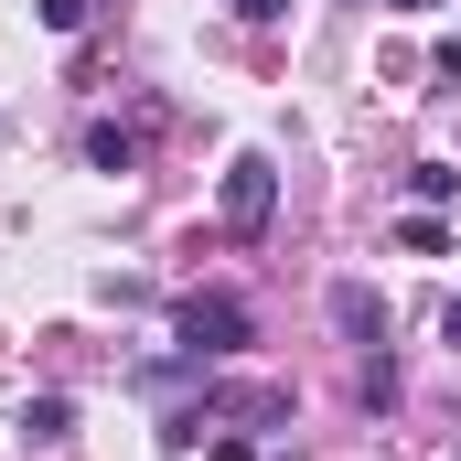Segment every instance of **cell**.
Here are the masks:
<instances>
[{
    "label": "cell",
    "mask_w": 461,
    "mask_h": 461,
    "mask_svg": "<svg viewBox=\"0 0 461 461\" xmlns=\"http://www.w3.org/2000/svg\"><path fill=\"white\" fill-rule=\"evenodd\" d=\"M268 215H279V172H268V150L226 161V226H236V236H258Z\"/></svg>",
    "instance_id": "obj_2"
},
{
    "label": "cell",
    "mask_w": 461,
    "mask_h": 461,
    "mask_svg": "<svg viewBox=\"0 0 461 461\" xmlns=\"http://www.w3.org/2000/svg\"><path fill=\"white\" fill-rule=\"evenodd\" d=\"M408 194H419V204H451L461 172H451V161H419V172H408Z\"/></svg>",
    "instance_id": "obj_7"
},
{
    "label": "cell",
    "mask_w": 461,
    "mask_h": 461,
    "mask_svg": "<svg viewBox=\"0 0 461 461\" xmlns=\"http://www.w3.org/2000/svg\"><path fill=\"white\" fill-rule=\"evenodd\" d=\"M333 322H344V333H354L365 354L386 344V312H375V290H365V279H333Z\"/></svg>",
    "instance_id": "obj_3"
},
{
    "label": "cell",
    "mask_w": 461,
    "mask_h": 461,
    "mask_svg": "<svg viewBox=\"0 0 461 461\" xmlns=\"http://www.w3.org/2000/svg\"><path fill=\"white\" fill-rule=\"evenodd\" d=\"M86 161H97V172H129V161H140V140H129V129H108V118H97V129H86Z\"/></svg>",
    "instance_id": "obj_4"
},
{
    "label": "cell",
    "mask_w": 461,
    "mask_h": 461,
    "mask_svg": "<svg viewBox=\"0 0 461 461\" xmlns=\"http://www.w3.org/2000/svg\"><path fill=\"white\" fill-rule=\"evenodd\" d=\"M65 419H76L65 397H22V440H65Z\"/></svg>",
    "instance_id": "obj_5"
},
{
    "label": "cell",
    "mask_w": 461,
    "mask_h": 461,
    "mask_svg": "<svg viewBox=\"0 0 461 461\" xmlns=\"http://www.w3.org/2000/svg\"><path fill=\"white\" fill-rule=\"evenodd\" d=\"M440 344H451V354H461V301H451V312H440Z\"/></svg>",
    "instance_id": "obj_10"
},
{
    "label": "cell",
    "mask_w": 461,
    "mask_h": 461,
    "mask_svg": "<svg viewBox=\"0 0 461 461\" xmlns=\"http://www.w3.org/2000/svg\"><path fill=\"white\" fill-rule=\"evenodd\" d=\"M397 247H419V258H440V247H451V226H440V215L419 204V215H397Z\"/></svg>",
    "instance_id": "obj_6"
},
{
    "label": "cell",
    "mask_w": 461,
    "mask_h": 461,
    "mask_svg": "<svg viewBox=\"0 0 461 461\" xmlns=\"http://www.w3.org/2000/svg\"><path fill=\"white\" fill-rule=\"evenodd\" d=\"M172 333H183V354H194V365H226V354H247V333H258V322H247V301H236V290H194V301L172 312Z\"/></svg>",
    "instance_id": "obj_1"
},
{
    "label": "cell",
    "mask_w": 461,
    "mask_h": 461,
    "mask_svg": "<svg viewBox=\"0 0 461 461\" xmlns=\"http://www.w3.org/2000/svg\"><path fill=\"white\" fill-rule=\"evenodd\" d=\"M236 11H247V22H279V11H290V0H236Z\"/></svg>",
    "instance_id": "obj_9"
},
{
    "label": "cell",
    "mask_w": 461,
    "mask_h": 461,
    "mask_svg": "<svg viewBox=\"0 0 461 461\" xmlns=\"http://www.w3.org/2000/svg\"><path fill=\"white\" fill-rule=\"evenodd\" d=\"M397 11H429V0H397Z\"/></svg>",
    "instance_id": "obj_12"
},
{
    "label": "cell",
    "mask_w": 461,
    "mask_h": 461,
    "mask_svg": "<svg viewBox=\"0 0 461 461\" xmlns=\"http://www.w3.org/2000/svg\"><path fill=\"white\" fill-rule=\"evenodd\" d=\"M43 32H86V0H43Z\"/></svg>",
    "instance_id": "obj_8"
},
{
    "label": "cell",
    "mask_w": 461,
    "mask_h": 461,
    "mask_svg": "<svg viewBox=\"0 0 461 461\" xmlns=\"http://www.w3.org/2000/svg\"><path fill=\"white\" fill-rule=\"evenodd\" d=\"M204 461H258V451H247V440H215V451H204Z\"/></svg>",
    "instance_id": "obj_11"
}]
</instances>
